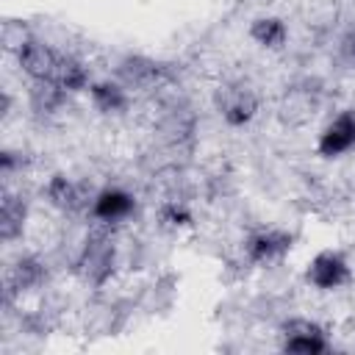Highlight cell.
<instances>
[{
  "label": "cell",
  "instance_id": "8fae6325",
  "mask_svg": "<svg viewBox=\"0 0 355 355\" xmlns=\"http://www.w3.org/2000/svg\"><path fill=\"white\" fill-rule=\"evenodd\" d=\"M89 97H92V105L100 111V114H122L130 103L128 92L122 83H114V80H97L89 86Z\"/></svg>",
  "mask_w": 355,
  "mask_h": 355
},
{
  "label": "cell",
  "instance_id": "5b68a950",
  "mask_svg": "<svg viewBox=\"0 0 355 355\" xmlns=\"http://www.w3.org/2000/svg\"><path fill=\"white\" fill-rule=\"evenodd\" d=\"M78 272L86 283L103 286L114 272V247L105 236H92L83 247V255L78 261Z\"/></svg>",
  "mask_w": 355,
  "mask_h": 355
},
{
  "label": "cell",
  "instance_id": "6da1fadb",
  "mask_svg": "<svg viewBox=\"0 0 355 355\" xmlns=\"http://www.w3.org/2000/svg\"><path fill=\"white\" fill-rule=\"evenodd\" d=\"M305 280L319 291H336V288H341L352 280V266L341 252L322 250L308 261Z\"/></svg>",
  "mask_w": 355,
  "mask_h": 355
},
{
  "label": "cell",
  "instance_id": "5bb4252c",
  "mask_svg": "<svg viewBox=\"0 0 355 355\" xmlns=\"http://www.w3.org/2000/svg\"><path fill=\"white\" fill-rule=\"evenodd\" d=\"M53 83H58L67 94H75V92H83V89L92 86V83H89V69H86V64L78 61V58H72V55H61Z\"/></svg>",
  "mask_w": 355,
  "mask_h": 355
},
{
  "label": "cell",
  "instance_id": "ba28073f",
  "mask_svg": "<svg viewBox=\"0 0 355 355\" xmlns=\"http://www.w3.org/2000/svg\"><path fill=\"white\" fill-rule=\"evenodd\" d=\"M219 114H222L225 125L244 128L258 114V97L250 89H227L225 92V100L219 103Z\"/></svg>",
  "mask_w": 355,
  "mask_h": 355
},
{
  "label": "cell",
  "instance_id": "8992f818",
  "mask_svg": "<svg viewBox=\"0 0 355 355\" xmlns=\"http://www.w3.org/2000/svg\"><path fill=\"white\" fill-rule=\"evenodd\" d=\"M355 147V108L341 111L322 133L316 141V150L322 158H338Z\"/></svg>",
  "mask_w": 355,
  "mask_h": 355
},
{
  "label": "cell",
  "instance_id": "9a60e30c",
  "mask_svg": "<svg viewBox=\"0 0 355 355\" xmlns=\"http://www.w3.org/2000/svg\"><path fill=\"white\" fill-rule=\"evenodd\" d=\"M158 219H161V225H166V227H186V225H191V211L183 205V202H178V200H169V202H164L161 205V211H158Z\"/></svg>",
  "mask_w": 355,
  "mask_h": 355
},
{
  "label": "cell",
  "instance_id": "277c9868",
  "mask_svg": "<svg viewBox=\"0 0 355 355\" xmlns=\"http://www.w3.org/2000/svg\"><path fill=\"white\" fill-rule=\"evenodd\" d=\"M291 247H294V236H291L288 230H277V227L255 230V233L244 241L247 261H250V263H258V266L280 261Z\"/></svg>",
  "mask_w": 355,
  "mask_h": 355
},
{
  "label": "cell",
  "instance_id": "3957f363",
  "mask_svg": "<svg viewBox=\"0 0 355 355\" xmlns=\"http://www.w3.org/2000/svg\"><path fill=\"white\" fill-rule=\"evenodd\" d=\"M58 61H61V53H55L47 42H39L33 36H28L17 50V64L31 80H53Z\"/></svg>",
  "mask_w": 355,
  "mask_h": 355
},
{
  "label": "cell",
  "instance_id": "7a4b0ae2",
  "mask_svg": "<svg viewBox=\"0 0 355 355\" xmlns=\"http://www.w3.org/2000/svg\"><path fill=\"white\" fill-rule=\"evenodd\" d=\"M283 352L291 355H322L330 349V341L324 336V327L311 319H291L283 324Z\"/></svg>",
  "mask_w": 355,
  "mask_h": 355
},
{
  "label": "cell",
  "instance_id": "9c48e42d",
  "mask_svg": "<svg viewBox=\"0 0 355 355\" xmlns=\"http://www.w3.org/2000/svg\"><path fill=\"white\" fill-rule=\"evenodd\" d=\"M44 197H47V202H50L53 208H58V211H64V214L78 211V208L86 205L83 189H80L72 178H67V175H53V178L47 180V186H44Z\"/></svg>",
  "mask_w": 355,
  "mask_h": 355
},
{
  "label": "cell",
  "instance_id": "7c38bea8",
  "mask_svg": "<svg viewBox=\"0 0 355 355\" xmlns=\"http://www.w3.org/2000/svg\"><path fill=\"white\" fill-rule=\"evenodd\" d=\"M250 39H252L255 44L266 47V50H277V47L286 44L288 28H286V22H283L280 17H258V19H252V25H250Z\"/></svg>",
  "mask_w": 355,
  "mask_h": 355
},
{
  "label": "cell",
  "instance_id": "2e32d148",
  "mask_svg": "<svg viewBox=\"0 0 355 355\" xmlns=\"http://www.w3.org/2000/svg\"><path fill=\"white\" fill-rule=\"evenodd\" d=\"M338 55L347 61V64H355V31H347L338 42Z\"/></svg>",
  "mask_w": 355,
  "mask_h": 355
},
{
  "label": "cell",
  "instance_id": "30bf717a",
  "mask_svg": "<svg viewBox=\"0 0 355 355\" xmlns=\"http://www.w3.org/2000/svg\"><path fill=\"white\" fill-rule=\"evenodd\" d=\"M42 280H44V263L39 258L28 255L11 266V272L6 275V288H8V294H25V291L42 286Z\"/></svg>",
  "mask_w": 355,
  "mask_h": 355
},
{
  "label": "cell",
  "instance_id": "4fadbf2b",
  "mask_svg": "<svg viewBox=\"0 0 355 355\" xmlns=\"http://www.w3.org/2000/svg\"><path fill=\"white\" fill-rule=\"evenodd\" d=\"M25 214L28 211H25L22 197L3 191V202H0V236H3V241H14L22 233Z\"/></svg>",
  "mask_w": 355,
  "mask_h": 355
},
{
  "label": "cell",
  "instance_id": "52a82bcc",
  "mask_svg": "<svg viewBox=\"0 0 355 355\" xmlns=\"http://www.w3.org/2000/svg\"><path fill=\"white\" fill-rule=\"evenodd\" d=\"M136 211V200L130 191L119 189V186H108L103 191L94 194L92 200V216L103 225H114V222H122L128 219L130 214Z\"/></svg>",
  "mask_w": 355,
  "mask_h": 355
}]
</instances>
